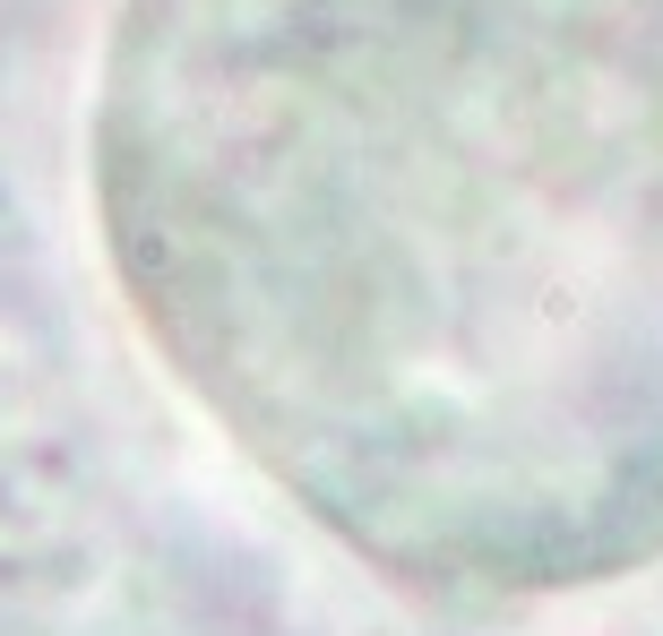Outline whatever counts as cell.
Wrapping results in <instances>:
<instances>
[{
    "label": "cell",
    "instance_id": "1",
    "mask_svg": "<svg viewBox=\"0 0 663 636\" xmlns=\"http://www.w3.org/2000/svg\"><path fill=\"white\" fill-rule=\"evenodd\" d=\"M87 190L165 379L345 541L663 550V0H121Z\"/></svg>",
    "mask_w": 663,
    "mask_h": 636
}]
</instances>
